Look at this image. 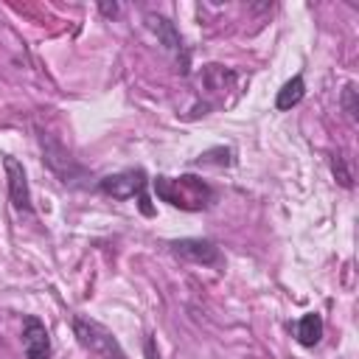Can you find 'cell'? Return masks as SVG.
<instances>
[{
  "instance_id": "obj_4",
  "label": "cell",
  "mask_w": 359,
  "mask_h": 359,
  "mask_svg": "<svg viewBox=\"0 0 359 359\" xmlns=\"http://www.w3.org/2000/svg\"><path fill=\"white\" fill-rule=\"evenodd\" d=\"M42 151H45L48 168H50L65 185H76V180H84V177H87L84 168H81L56 140H50V137H45V135H42Z\"/></svg>"
},
{
  "instance_id": "obj_2",
  "label": "cell",
  "mask_w": 359,
  "mask_h": 359,
  "mask_svg": "<svg viewBox=\"0 0 359 359\" xmlns=\"http://www.w3.org/2000/svg\"><path fill=\"white\" fill-rule=\"evenodd\" d=\"M73 334H76V339H79L93 356H98V359H126V353H123L121 342L115 339V334H112L109 328H104L101 323L90 320V317L76 314V317H73Z\"/></svg>"
},
{
  "instance_id": "obj_7",
  "label": "cell",
  "mask_w": 359,
  "mask_h": 359,
  "mask_svg": "<svg viewBox=\"0 0 359 359\" xmlns=\"http://www.w3.org/2000/svg\"><path fill=\"white\" fill-rule=\"evenodd\" d=\"M22 351L25 359H50V337L42 320L25 317L22 323Z\"/></svg>"
},
{
  "instance_id": "obj_9",
  "label": "cell",
  "mask_w": 359,
  "mask_h": 359,
  "mask_svg": "<svg viewBox=\"0 0 359 359\" xmlns=\"http://www.w3.org/2000/svg\"><path fill=\"white\" fill-rule=\"evenodd\" d=\"M146 20H149V28L160 36V42L168 48V50H174L177 56L182 53V39H180V34L174 31V25L165 20V17H157V14H146Z\"/></svg>"
},
{
  "instance_id": "obj_3",
  "label": "cell",
  "mask_w": 359,
  "mask_h": 359,
  "mask_svg": "<svg viewBox=\"0 0 359 359\" xmlns=\"http://www.w3.org/2000/svg\"><path fill=\"white\" fill-rule=\"evenodd\" d=\"M146 185H149V180H146V174H143L140 168H129V171H121V174H115V177H104V180L98 182V188H101L104 194H109L112 199H132V196H137L140 210H143L146 216H151L154 210H151V205H149Z\"/></svg>"
},
{
  "instance_id": "obj_12",
  "label": "cell",
  "mask_w": 359,
  "mask_h": 359,
  "mask_svg": "<svg viewBox=\"0 0 359 359\" xmlns=\"http://www.w3.org/2000/svg\"><path fill=\"white\" fill-rule=\"evenodd\" d=\"M342 101H345V109H348V115H351V118H356V87H353V84H348V87H345V93H342Z\"/></svg>"
},
{
  "instance_id": "obj_10",
  "label": "cell",
  "mask_w": 359,
  "mask_h": 359,
  "mask_svg": "<svg viewBox=\"0 0 359 359\" xmlns=\"http://www.w3.org/2000/svg\"><path fill=\"white\" fill-rule=\"evenodd\" d=\"M303 95H306V81H303V76H292V79L278 90L275 107H278V109H292V107H297V104L303 101Z\"/></svg>"
},
{
  "instance_id": "obj_5",
  "label": "cell",
  "mask_w": 359,
  "mask_h": 359,
  "mask_svg": "<svg viewBox=\"0 0 359 359\" xmlns=\"http://www.w3.org/2000/svg\"><path fill=\"white\" fill-rule=\"evenodd\" d=\"M171 252L185 258V261H194V264H205V266H216L222 264V252L213 241L208 238H180V241H171Z\"/></svg>"
},
{
  "instance_id": "obj_6",
  "label": "cell",
  "mask_w": 359,
  "mask_h": 359,
  "mask_svg": "<svg viewBox=\"0 0 359 359\" xmlns=\"http://www.w3.org/2000/svg\"><path fill=\"white\" fill-rule=\"evenodd\" d=\"M3 165H6V180H8L11 205H14L17 210L31 213V188H28V177H25L22 163L14 160V157H3Z\"/></svg>"
},
{
  "instance_id": "obj_11",
  "label": "cell",
  "mask_w": 359,
  "mask_h": 359,
  "mask_svg": "<svg viewBox=\"0 0 359 359\" xmlns=\"http://www.w3.org/2000/svg\"><path fill=\"white\" fill-rule=\"evenodd\" d=\"M331 168H334V177L339 180V185L351 188V171L345 168V157H342V154H334V160H331Z\"/></svg>"
},
{
  "instance_id": "obj_1",
  "label": "cell",
  "mask_w": 359,
  "mask_h": 359,
  "mask_svg": "<svg viewBox=\"0 0 359 359\" xmlns=\"http://www.w3.org/2000/svg\"><path fill=\"white\" fill-rule=\"evenodd\" d=\"M154 191L163 202L182 208V210H202L208 208V202L213 199V191L208 182H202L194 174H182V177H157L154 180Z\"/></svg>"
},
{
  "instance_id": "obj_8",
  "label": "cell",
  "mask_w": 359,
  "mask_h": 359,
  "mask_svg": "<svg viewBox=\"0 0 359 359\" xmlns=\"http://www.w3.org/2000/svg\"><path fill=\"white\" fill-rule=\"evenodd\" d=\"M294 337L300 345L306 348H314L320 339H323V317L320 314H303L297 323H294Z\"/></svg>"
},
{
  "instance_id": "obj_13",
  "label": "cell",
  "mask_w": 359,
  "mask_h": 359,
  "mask_svg": "<svg viewBox=\"0 0 359 359\" xmlns=\"http://www.w3.org/2000/svg\"><path fill=\"white\" fill-rule=\"evenodd\" d=\"M98 8H101L107 17H115V14H118V6H115V3H112V6H109V3H101Z\"/></svg>"
}]
</instances>
